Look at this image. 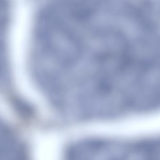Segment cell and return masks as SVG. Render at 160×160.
Wrapping results in <instances>:
<instances>
[{
    "label": "cell",
    "mask_w": 160,
    "mask_h": 160,
    "mask_svg": "<svg viewBox=\"0 0 160 160\" xmlns=\"http://www.w3.org/2000/svg\"><path fill=\"white\" fill-rule=\"evenodd\" d=\"M67 153L74 159H155L159 155V144L155 140L91 139L72 145Z\"/></svg>",
    "instance_id": "6da1fadb"
}]
</instances>
